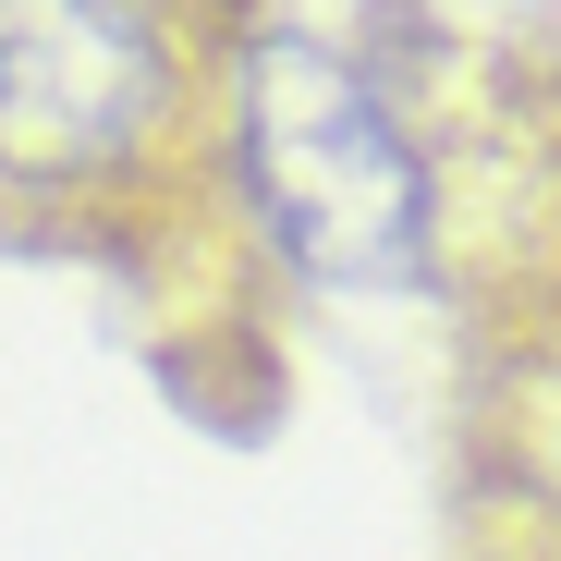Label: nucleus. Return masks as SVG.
<instances>
[{
    "mask_svg": "<svg viewBox=\"0 0 561 561\" xmlns=\"http://www.w3.org/2000/svg\"><path fill=\"white\" fill-rule=\"evenodd\" d=\"M171 49L147 0H0V183H99L147 147Z\"/></svg>",
    "mask_w": 561,
    "mask_h": 561,
    "instance_id": "nucleus-2",
    "label": "nucleus"
},
{
    "mask_svg": "<svg viewBox=\"0 0 561 561\" xmlns=\"http://www.w3.org/2000/svg\"><path fill=\"white\" fill-rule=\"evenodd\" d=\"M232 159H244V196H256L268 244L306 280L379 294V280H403L427 256V171L342 49L256 37L244 85H232Z\"/></svg>",
    "mask_w": 561,
    "mask_h": 561,
    "instance_id": "nucleus-1",
    "label": "nucleus"
}]
</instances>
